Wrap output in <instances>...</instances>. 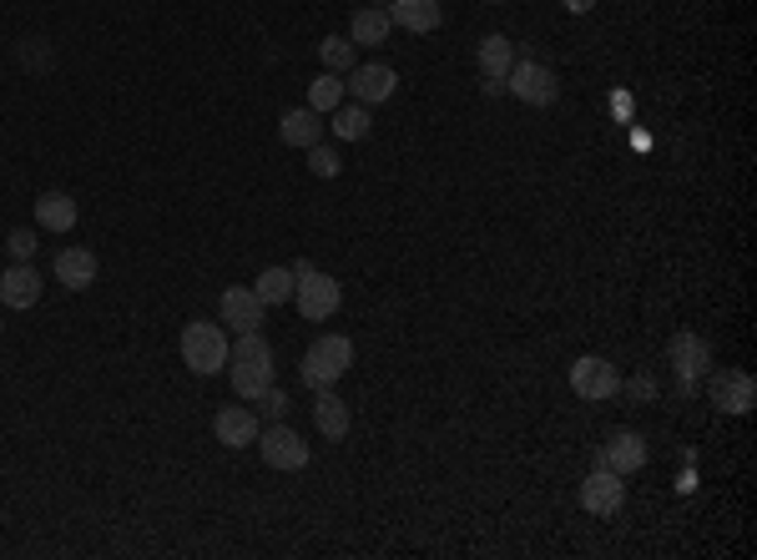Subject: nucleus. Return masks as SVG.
<instances>
[{"instance_id": "f257e3e1", "label": "nucleus", "mask_w": 757, "mask_h": 560, "mask_svg": "<svg viewBox=\"0 0 757 560\" xmlns=\"http://www.w3.org/2000/svg\"><path fill=\"white\" fill-rule=\"evenodd\" d=\"M227 379H233V394L243 405H253V399L273 384V344L258 334V329L237 334V344L227 348Z\"/></svg>"}, {"instance_id": "f03ea898", "label": "nucleus", "mask_w": 757, "mask_h": 560, "mask_svg": "<svg viewBox=\"0 0 757 560\" xmlns=\"http://www.w3.org/2000/svg\"><path fill=\"white\" fill-rule=\"evenodd\" d=\"M349 364H354V338L323 334V338H313V344H308L303 364H298V379L319 394V389H333V384L349 374Z\"/></svg>"}, {"instance_id": "7ed1b4c3", "label": "nucleus", "mask_w": 757, "mask_h": 560, "mask_svg": "<svg viewBox=\"0 0 757 560\" xmlns=\"http://www.w3.org/2000/svg\"><path fill=\"white\" fill-rule=\"evenodd\" d=\"M227 334L223 323H202L192 319L188 329H182V364H188L192 374H202V379H213V374L227 369Z\"/></svg>"}, {"instance_id": "20e7f679", "label": "nucleus", "mask_w": 757, "mask_h": 560, "mask_svg": "<svg viewBox=\"0 0 757 560\" xmlns=\"http://www.w3.org/2000/svg\"><path fill=\"white\" fill-rule=\"evenodd\" d=\"M667 358H672V374H676V389H682V399H692V394L702 389V379L712 374V344L702 334H672V344H667Z\"/></svg>"}, {"instance_id": "39448f33", "label": "nucleus", "mask_w": 757, "mask_h": 560, "mask_svg": "<svg viewBox=\"0 0 757 560\" xmlns=\"http://www.w3.org/2000/svg\"><path fill=\"white\" fill-rule=\"evenodd\" d=\"M505 91L510 96H521L525 107H556V96H561V82L556 72L545 66V61H531V56H515V66H510L505 76Z\"/></svg>"}, {"instance_id": "423d86ee", "label": "nucleus", "mask_w": 757, "mask_h": 560, "mask_svg": "<svg viewBox=\"0 0 757 560\" xmlns=\"http://www.w3.org/2000/svg\"><path fill=\"white\" fill-rule=\"evenodd\" d=\"M571 394L576 399H586V405H606V399H616L621 394V374H616L611 358L601 354H586L571 364Z\"/></svg>"}, {"instance_id": "0eeeda50", "label": "nucleus", "mask_w": 757, "mask_h": 560, "mask_svg": "<svg viewBox=\"0 0 757 560\" xmlns=\"http://www.w3.org/2000/svg\"><path fill=\"white\" fill-rule=\"evenodd\" d=\"M702 384H707V399H712L717 414H753L757 384H753V374L747 369H712Z\"/></svg>"}, {"instance_id": "6e6552de", "label": "nucleus", "mask_w": 757, "mask_h": 560, "mask_svg": "<svg viewBox=\"0 0 757 560\" xmlns=\"http://www.w3.org/2000/svg\"><path fill=\"white\" fill-rule=\"evenodd\" d=\"M294 303H298V313H303L308 323H323V319H333V313H339L343 288H339V278H329V273H319V268H313V273L298 278Z\"/></svg>"}, {"instance_id": "1a4fd4ad", "label": "nucleus", "mask_w": 757, "mask_h": 560, "mask_svg": "<svg viewBox=\"0 0 757 560\" xmlns=\"http://www.w3.org/2000/svg\"><path fill=\"white\" fill-rule=\"evenodd\" d=\"M258 454H263V465L268 470H303L308 465V440L278 419V424L258 430Z\"/></svg>"}, {"instance_id": "9d476101", "label": "nucleus", "mask_w": 757, "mask_h": 560, "mask_svg": "<svg viewBox=\"0 0 757 560\" xmlns=\"http://www.w3.org/2000/svg\"><path fill=\"white\" fill-rule=\"evenodd\" d=\"M343 91L354 96L359 107H378V101H390V96L399 91V72L384 66V61H369V66H354V72H349Z\"/></svg>"}, {"instance_id": "9b49d317", "label": "nucleus", "mask_w": 757, "mask_h": 560, "mask_svg": "<svg viewBox=\"0 0 757 560\" xmlns=\"http://www.w3.org/2000/svg\"><path fill=\"white\" fill-rule=\"evenodd\" d=\"M580 505L591 515H616L621 505H627V475H616V470H606V465H596L591 475L580 480Z\"/></svg>"}, {"instance_id": "f8f14e48", "label": "nucleus", "mask_w": 757, "mask_h": 560, "mask_svg": "<svg viewBox=\"0 0 757 560\" xmlns=\"http://www.w3.org/2000/svg\"><path fill=\"white\" fill-rule=\"evenodd\" d=\"M596 465L616 470V475H637V470L647 465V440H641L637 430H616V434H606V444L596 450Z\"/></svg>"}, {"instance_id": "ddd939ff", "label": "nucleus", "mask_w": 757, "mask_h": 560, "mask_svg": "<svg viewBox=\"0 0 757 560\" xmlns=\"http://www.w3.org/2000/svg\"><path fill=\"white\" fill-rule=\"evenodd\" d=\"M0 303L15 309V313H25V309H36L41 303V273L31 268V262H11V268L0 273Z\"/></svg>"}, {"instance_id": "4468645a", "label": "nucleus", "mask_w": 757, "mask_h": 560, "mask_svg": "<svg viewBox=\"0 0 757 560\" xmlns=\"http://www.w3.org/2000/svg\"><path fill=\"white\" fill-rule=\"evenodd\" d=\"M217 313H223V323H233L237 334H248V329H263V313H268V303L253 293V288H227L223 299H217Z\"/></svg>"}, {"instance_id": "2eb2a0df", "label": "nucleus", "mask_w": 757, "mask_h": 560, "mask_svg": "<svg viewBox=\"0 0 757 560\" xmlns=\"http://www.w3.org/2000/svg\"><path fill=\"white\" fill-rule=\"evenodd\" d=\"M258 414H253L248 405H227V409H217V419H213V434H217V444H227V450H243V444H258Z\"/></svg>"}, {"instance_id": "dca6fc26", "label": "nucleus", "mask_w": 757, "mask_h": 560, "mask_svg": "<svg viewBox=\"0 0 757 560\" xmlns=\"http://www.w3.org/2000/svg\"><path fill=\"white\" fill-rule=\"evenodd\" d=\"M384 11H390V21L399 25V31H409V36H435L439 31V0H390Z\"/></svg>"}, {"instance_id": "f3484780", "label": "nucleus", "mask_w": 757, "mask_h": 560, "mask_svg": "<svg viewBox=\"0 0 757 560\" xmlns=\"http://www.w3.org/2000/svg\"><path fill=\"white\" fill-rule=\"evenodd\" d=\"M96 252L92 248H61L56 252V283L61 288H72V293H82V288L96 283Z\"/></svg>"}, {"instance_id": "a211bd4d", "label": "nucleus", "mask_w": 757, "mask_h": 560, "mask_svg": "<svg viewBox=\"0 0 757 560\" xmlns=\"http://www.w3.org/2000/svg\"><path fill=\"white\" fill-rule=\"evenodd\" d=\"M278 137H284V147L308 152L313 142H323V117L313 107H294V111H284V121H278Z\"/></svg>"}, {"instance_id": "6ab92c4d", "label": "nucleus", "mask_w": 757, "mask_h": 560, "mask_svg": "<svg viewBox=\"0 0 757 560\" xmlns=\"http://www.w3.org/2000/svg\"><path fill=\"white\" fill-rule=\"evenodd\" d=\"M390 31H394V21L384 6H364V11H354V21H349V41H354V46H384Z\"/></svg>"}, {"instance_id": "aec40b11", "label": "nucleus", "mask_w": 757, "mask_h": 560, "mask_svg": "<svg viewBox=\"0 0 757 560\" xmlns=\"http://www.w3.org/2000/svg\"><path fill=\"white\" fill-rule=\"evenodd\" d=\"M36 223L46 233H72L76 227V197L72 192H41L36 197Z\"/></svg>"}, {"instance_id": "412c9836", "label": "nucleus", "mask_w": 757, "mask_h": 560, "mask_svg": "<svg viewBox=\"0 0 757 560\" xmlns=\"http://www.w3.org/2000/svg\"><path fill=\"white\" fill-rule=\"evenodd\" d=\"M313 424H319L323 440H343V434H349V405H343L333 389H319V399H313Z\"/></svg>"}, {"instance_id": "4be33fe9", "label": "nucleus", "mask_w": 757, "mask_h": 560, "mask_svg": "<svg viewBox=\"0 0 757 560\" xmlns=\"http://www.w3.org/2000/svg\"><path fill=\"white\" fill-rule=\"evenodd\" d=\"M510 66H515V46H510V36H500L495 31V36L480 41V72L495 76V82H505Z\"/></svg>"}, {"instance_id": "5701e85b", "label": "nucleus", "mask_w": 757, "mask_h": 560, "mask_svg": "<svg viewBox=\"0 0 757 560\" xmlns=\"http://www.w3.org/2000/svg\"><path fill=\"white\" fill-rule=\"evenodd\" d=\"M294 288H298L294 268H263L258 283H253V293H258V299L273 309V303H288V299H294Z\"/></svg>"}, {"instance_id": "b1692460", "label": "nucleus", "mask_w": 757, "mask_h": 560, "mask_svg": "<svg viewBox=\"0 0 757 560\" xmlns=\"http://www.w3.org/2000/svg\"><path fill=\"white\" fill-rule=\"evenodd\" d=\"M308 107L319 111V117H329L333 107H343V82H339V72H323V76H313V82H308Z\"/></svg>"}, {"instance_id": "393cba45", "label": "nucleus", "mask_w": 757, "mask_h": 560, "mask_svg": "<svg viewBox=\"0 0 757 560\" xmlns=\"http://www.w3.org/2000/svg\"><path fill=\"white\" fill-rule=\"evenodd\" d=\"M329 117H333V131H339L343 142H364L369 127H374V121H369V107H359V101L354 107H333Z\"/></svg>"}, {"instance_id": "a878e982", "label": "nucleus", "mask_w": 757, "mask_h": 560, "mask_svg": "<svg viewBox=\"0 0 757 560\" xmlns=\"http://www.w3.org/2000/svg\"><path fill=\"white\" fill-rule=\"evenodd\" d=\"M319 56H323V72H354V41L349 36H323Z\"/></svg>"}, {"instance_id": "bb28decb", "label": "nucleus", "mask_w": 757, "mask_h": 560, "mask_svg": "<svg viewBox=\"0 0 757 560\" xmlns=\"http://www.w3.org/2000/svg\"><path fill=\"white\" fill-rule=\"evenodd\" d=\"M339 168H343L339 152H329L323 142L308 147V172H313V177H339Z\"/></svg>"}, {"instance_id": "cd10ccee", "label": "nucleus", "mask_w": 757, "mask_h": 560, "mask_svg": "<svg viewBox=\"0 0 757 560\" xmlns=\"http://www.w3.org/2000/svg\"><path fill=\"white\" fill-rule=\"evenodd\" d=\"M36 248H41V238L31 233V227H15L11 238H6V252H11L15 262H31V252H36Z\"/></svg>"}, {"instance_id": "c85d7f7f", "label": "nucleus", "mask_w": 757, "mask_h": 560, "mask_svg": "<svg viewBox=\"0 0 757 560\" xmlns=\"http://www.w3.org/2000/svg\"><path fill=\"white\" fill-rule=\"evenodd\" d=\"M621 394H627L631 405H651V399H657V379H651V374H631V379L621 384Z\"/></svg>"}, {"instance_id": "c756f323", "label": "nucleus", "mask_w": 757, "mask_h": 560, "mask_svg": "<svg viewBox=\"0 0 757 560\" xmlns=\"http://www.w3.org/2000/svg\"><path fill=\"white\" fill-rule=\"evenodd\" d=\"M258 405H263V419H268V424H278V419H288V394L284 389H263L258 394Z\"/></svg>"}, {"instance_id": "7c9ffc66", "label": "nucleus", "mask_w": 757, "mask_h": 560, "mask_svg": "<svg viewBox=\"0 0 757 560\" xmlns=\"http://www.w3.org/2000/svg\"><path fill=\"white\" fill-rule=\"evenodd\" d=\"M591 6H596V0H566V11H571V15H586Z\"/></svg>"}, {"instance_id": "2f4dec72", "label": "nucleus", "mask_w": 757, "mask_h": 560, "mask_svg": "<svg viewBox=\"0 0 757 560\" xmlns=\"http://www.w3.org/2000/svg\"><path fill=\"white\" fill-rule=\"evenodd\" d=\"M486 6H500V0H486Z\"/></svg>"}]
</instances>
